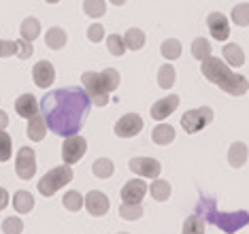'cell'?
Wrapping results in <instances>:
<instances>
[{"label":"cell","mask_w":249,"mask_h":234,"mask_svg":"<svg viewBox=\"0 0 249 234\" xmlns=\"http://www.w3.org/2000/svg\"><path fill=\"white\" fill-rule=\"evenodd\" d=\"M89 113V98L83 88L71 85L49 92L41 100V115L47 128L58 136H75L83 128Z\"/></svg>","instance_id":"1"},{"label":"cell","mask_w":249,"mask_h":234,"mask_svg":"<svg viewBox=\"0 0 249 234\" xmlns=\"http://www.w3.org/2000/svg\"><path fill=\"white\" fill-rule=\"evenodd\" d=\"M200 71L213 85H217L219 90H224V92L230 96H245L249 90L247 79L239 75V72H232L230 66H226L224 60H219V58H213V55L207 58L202 62Z\"/></svg>","instance_id":"2"},{"label":"cell","mask_w":249,"mask_h":234,"mask_svg":"<svg viewBox=\"0 0 249 234\" xmlns=\"http://www.w3.org/2000/svg\"><path fill=\"white\" fill-rule=\"evenodd\" d=\"M194 215H200L202 219H207L211 226H217L226 234H234L249 224V211L224 213V211H217V207H215V198H209V196H200Z\"/></svg>","instance_id":"3"},{"label":"cell","mask_w":249,"mask_h":234,"mask_svg":"<svg viewBox=\"0 0 249 234\" xmlns=\"http://www.w3.org/2000/svg\"><path fill=\"white\" fill-rule=\"evenodd\" d=\"M71 181H72V168L64 164V166L52 168L49 173H45L41 177V181H38V192H41V196L49 198L58 190H62L64 185H69Z\"/></svg>","instance_id":"4"},{"label":"cell","mask_w":249,"mask_h":234,"mask_svg":"<svg viewBox=\"0 0 249 234\" xmlns=\"http://www.w3.org/2000/svg\"><path fill=\"white\" fill-rule=\"evenodd\" d=\"M81 81H83V90H86V94L89 98V105L105 107L107 102H109V92L105 90L103 79H100V72H94V71L83 72Z\"/></svg>","instance_id":"5"},{"label":"cell","mask_w":249,"mask_h":234,"mask_svg":"<svg viewBox=\"0 0 249 234\" xmlns=\"http://www.w3.org/2000/svg\"><path fill=\"white\" fill-rule=\"evenodd\" d=\"M213 109L211 107H200V109H190L181 117V128L188 134H196L200 130H205L209 124L213 122Z\"/></svg>","instance_id":"6"},{"label":"cell","mask_w":249,"mask_h":234,"mask_svg":"<svg viewBox=\"0 0 249 234\" xmlns=\"http://www.w3.org/2000/svg\"><path fill=\"white\" fill-rule=\"evenodd\" d=\"M86 151H88V141L81 134L69 136V139H64V145H62V160H64L66 166H72V164H77L86 156Z\"/></svg>","instance_id":"7"},{"label":"cell","mask_w":249,"mask_h":234,"mask_svg":"<svg viewBox=\"0 0 249 234\" xmlns=\"http://www.w3.org/2000/svg\"><path fill=\"white\" fill-rule=\"evenodd\" d=\"M15 173L21 181L32 179L36 173V156L32 147H21L18 151V158H15Z\"/></svg>","instance_id":"8"},{"label":"cell","mask_w":249,"mask_h":234,"mask_svg":"<svg viewBox=\"0 0 249 234\" xmlns=\"http://www.w3.org/2000/svg\"><path fill=\"white\" fill-rule=\"evenodd\" d=\"M143 117L137 115V113H126L124 117L117 119L115 124V134L120 136V139H132V136H137L141 130H143Z\"/></svg>","instance_id":"9"},{"label":"cell","mask_w":249,"mask_h":234,"mask_svg":"<svg viewBox=\"0 0 249 234\" xmlns=\"http://www.w3.org/2000/svg\"><path fill=\"white\" fill-rule=\"evenodd\" d=\"M128 168L132 170L134 175L145 177V179H158L160 170H162V164L158 162L156 158H132Z\"/></svg>","instance_id":"10"},{"label":"cell","mask_w":249,"mask_h":234,"mask_svg":"<svg viewBox=\"0 0 249 234\" xmlns=\"http://www.w3.org/2000/svg\"><path fill=\"white\" fill-rule=\"evenodd\" d=\"M207 26H209V30H211V36L215 41H226V38L230 36V24H228V17L224 13H217V11L209 13Z\"/></svg>","instance_id":"11"},{"label":"cell","mask_w":249,"mask_h":234,"mask_svg":"<svg viewBox=\"0 0 249 234\" xmlns=\"http://www.w3.org/2000/svg\"><path fill=\"white\" fill-rule=\"evenodd\" d=\"M147 194V183L143 179H130L126 185L122 187V202L126 204H141V200Z\"/></svg>","instance_id":"12"},{"label":"cell","mask_w":249,"mask_h":234,"mask_svg":"<svg viewBox=\"0 0 249 234\" xmlns=\"http://www.w3.org/2000/svg\"><path fill=\"white\" fill-rule=\"evenodd\" d=\"M32 79H35V85H38V88H43V90H47L49 85L53 83V79H55V68L52 62H47V60H41V62H36L35 68H32Z\"/></svg>","instance_id":"13"},{"label":"cell","mask_w":249,"mask_h":234,"mask_svg":"<svg viewBox=\"0 0 249 234\" xmlns=\"http://www.w3.org/2000/svg\"><path fill=\"white\" fill-rule=\"evenodd\" d=\"M86 209L89 215H94V217H100V215H105L107 211L111 209V200L107 198V194L98 192V190H92L86 196Z\"/></svg>","instance_id":"14"},{"label":"cell","mask_w":249,"mask_h":234,"mask_svg":"<svg viewBox=\"0 0 249 234\" xmlns=\"http://www.w3.org/2000/svg\"><path fill=\"white\" fill-rule=\"evenodd\" d=\"M179 96L177 94H171V96H164L158 102H154V107H151V117L156 119V122H162V119H166L168 115H173L175 109L179 107Z\"/></svg>","instance_id":"15"},{"label":"cell","mask_w":249,"mask_h":234,"mask_svg":"<svg viewBox=\"0 0 249 234\" xmlns=\"http://www.w3.org/2000/svg\"><path fill=\"white\" fill-rule=\"evenodd\" d=\"M15 111H18L19 117L32 119L35 115H38V102L32 94H21L19 98L15 100Z\"/></svg>","instance_id":"16"},{"label":"cell","mask_w":249,"mask_h":234,"mask_svg":"<svg viewBox=\"0 0 249 234\" xmlns=\"http://www.w3.org/2000/svg\"><path fill=\"white\" fill-rule=\"evenodd\" d=\"M247 158H249V149H247L245 143H243V141L232 143L230 149H228V164H230V166H232V168L245 166Z\"/></svg>","instance_id":"17"},{"label":"cell","mask_w":249,"mask_h":234,"mask_svg":"<svg viewBox=\"0 0 249 234\" xmlns=\"http://www.w3.org/2000/svg\"><path fill=\"white\" fill-rule=\"evenodd\" d=\"M47 124H45L43 115L38 113V115H35L32 119H28V139L35 141V143H41L45 139V134H47Z\"/></svg>","instance_id":"18"},{"label":"cell","mask_w":249,"mask_h":234,"mask_svg":"<svg viewBox=\"0 0 249 234\" xmlns=\"http://www.w3.org/2000/svg\"><path fill=\"white\" fill-rule=\"evenodd\" d=\"M151 141L156 143V145H171V143L175 141V128L168 124H158L154 130H151Z\"/></svg>","instance_id":"19"},{"label":"cell","mask_w":249,"mask_h":234,"mask_svg":"<svg viewBox=\"0 0 249 234\" xmlns=\"http://www.w3.org/2000/svg\"><path fill=\"white\" fill-rule=\"evenodd\" d=\"M222 55H224V60L228 62V66H234V68H239L245 64V54H243V49H241V45H234V43H228V45H224V49H222Z\"/></svg>","instance_id":"20"},{"label":"cell","mask_w":249,"mask_h":234,"mask_svg":"<svg viewBox=\"0 0 249 234\" xmlns=\"http://www.w3.org/2000/svg\"><path fill=\"white\" fill-rule=\"evenodd\" d=\"M19 34L28 43H32L35 38H38V34H41V24H38L36 17H26L19 26Z\"/></svg>","instance_id":"21"},{"label":"cell","mask_w":249,"mask_h":234,"mask_svg":"<svg viewBox=\"0 0 249 234\" xmlns=\"http://www.w3.org/2000/svg\"><path fill=\"white\" fill-rule=\"evenodd\" d=\"M124 43H126L128 49L139 51L145 47V32L141 28H128L126 34H124Z\"/></svg>","instance_id":"22"},{"label":"cell","mask_w":249,"mask_h":234,"mask_svg":"<svg viewBox=\"0 0 249 234\" xmlns=\"http://www.w3.org/2000/svg\"><path fill=\"white\" fill-rule=\"evenodd\" d=\"M13 207L18 213H30L32 209H35V198H32V194L30 192H26V190H19V192H15V196H13Z\"/></svg>","instance_id":"23"},{"label":"cell","mask_w":249,"mask_h":234,"mask_svg":"<svg viewBox=\"0 0 249 234\" xmlns=\"http://www.w3.org/2000/svg\"><path fill=\"white\" fill-rule=\"evenodd\" d=\"M171 183H168V181H164V179H160V177H158V179L154 181V183L149 185V194H151V198H156L158 202H166L168 198H171Z\"/></svg>","instance_id":"24"},{"label":"cell","mask_w":249,"mask_h":234,"mask_svg":"<svg viewBox=\"0 0 249 234\" xmlns=\"http://www.w3.org/2000/svg\"><path fill=\"white\" fill-rule=\"evenodd\" d=\"M45 43H47V47L49 49H62L66 45V32L62 30L60 26H53V28H49L47 34H45Z\"/></svg>","instance_id":"25"},{"label":"cell","mask_w":249,"mask_h":234,"mask_svg":"<svg viewBox=\"0 0 249 234\" xmlns=\"http://www.w3.org/2000/svg\"><path fill=\"white\" fill-rule=\"evenodd\" d=\"M175 79H177V72H175L173 64H162L158 71V85L162 90H171L175 85Z\"/></svg>","instance_id":"26"},{"label":"cell","mask_w":249,"mask_h":234,"mask_svg":"<svg viewBox=\"0 0 249 234\" xmlns=\"http://www.w3.org/2000/svg\"><path fill=\"white\" fill-rule=\"evenodd\" d=\"M192 55H194L196 60H200V62L211 58V43H209L205 36L194 38V43H192Z\"/></svg>","instance_id":"27"},{"label":"cell","mask_w":249,"mask_h":234,"mask_svg":"<svg viewBox=\"0 0 249 234\" xmlns=\"http://www.w3.org/2000/svg\"><path fill=\"white\" fill-rule=\"evenodd\" d=\"M92 173H94V177H98V179H109V177L115 173V166H113V162L109 158H98L92 164Z\"/></svg>","instance_id":"28"},{"label":"cell","mask_w":249,"mask_h":234,"mask_svg":"<svg viewBox=\"0 0 249 234\" xmlns=\"http://www.w3.org/2000/svg\"><path fill=\"white\" fill-rule=\"evenodd\" d=\"M100 79H103V85H105V90L107 92H115L117 88H120V72L115 71V68H105L103 72H100Z\"/></svg>","instance_id":"29"},{"label":"cell","mask_w":249,"mask_h":234,"mask_svg":"<svg viewBox=\"0 0 249 234\" xmlns=\"http://www.w3.org/2000/svg\"><path fill=\"white\" fill-rule=\"evenodd\" d=\"M183 234H205V219L200 215H190L183 221Z\"/></svg>","instance_id":"30"},{"label":"cell","mask_w":249,"mask_h":234,"mask_svg":"<svg viewBox=\"0 0 249 234\" xmlns=\"http://www.w3.org/2000/svg\"><path fill=\"white\" fill-rule=\"evenodd\" d=\"M230 17L236 26H249V2H239L232 9Z\"/></svg>","instance_id":"31"},{"label":"cell","mask_w":249,"mask_h":234,"mask_svg":"<svg viewBox=\"0 0 249 234\" xmlns=\"http://www.w3.org/2000/svg\"><path fill=\"white\" fill-rule=\"evenodd\" d=\"M107 49H109V54L115 55V58L124 55V51H126V43H124L122 34H109V38H107Z\"/></svg>","instance_id":"32"},{"label":"cell","mask_w":249,"mask_h":234,"mask_svg":"<svg viewBox=\"0 0 249 234\" xmlns=\"http://www.w3.org/2000/svg\"><path fill=\"white\" fill-rule=\"evenodd\" d=\"M162 55L164 60H177L181 55V43L177 38H166L162 43Z\"/></svg>","instance_id":"33"},{"label":"cell","mask_w":249,"mask_h":234,"mask_svg":"<svg viewBox=\"0 0 249 234\" xmlns=\"http://www.w3.org/2000/svg\"><path fill=\"white\" fill-rule=\"evenodd\" d=\"M62 202H64V207L69 209V211H79V209L83 207V204H86V198H83L79 192L71 190V192H66V194H64Z\"/></svg>","instance_id":"34"},{"label":"cell","mask_w":249,"mask_h":234,"mask_svg":"<svg viewBox=\"0 0 249 234\" xmlns=\"http://www.w3.org/2000/svg\"><path fill=\"white\" fill-rule=\"evenodd\" d=\"M141 215H143V207H141V204H126V202H122V207H120V217L122 219L137 221Z\"/></svg>","instance_id":"35"},{"label":"cell","mask_w":249,"mask_h":234,"mask_svg":"<svg viewBox=\"0 0 249 234\" xmlns=\"http://www.w3.org/2000/svg\"><path fill=\"white\" fill-rule=\"evenodd\" d=\"M83 11L89 17H103L107 11L105 0H83Z\"/></svg>","instance_id":"36"},{"label":"cell","mask_w":249,"mask_h":234,"mask_svg":"<svg viewBox=\"0 0 249 234\" xmlns=\"http://www.w3.org/2000/svg\"><path fill=\"white\" fill-rule=\"evenodd\" d=\"M11 153H13V141H11V136L4 132H0V162H9Z\"/></svg>","instance_id":"37"},{"label":"cell","mask_w":249,"mask_h":234,"mask_svg":"<svg viewBox=\"0 0 249 234\" xmlns=\"http://www.w3.org/2000/svg\"><path fill=\"white\" fill-rule=\"evenodd\" d=\"M24 230V221L19 217H7L2 221V232L4 234H19Z\"/></svg>","instance_id":"38"},{"label":"cell","mask_w":249,"mask_h":234,"mask_svg":"<svg viewBox=\"0 0 249 234\" xmlns=\"http://www.w3.org/2000/svg\"><path fill=\"white\" fill-rule=\"evenodd\" d=\"M88 38L92 43H100L105 38V26L103 24H92L88 28Z\"/></svg>","instance_id":"39"},{"label":"cell","mask_w":249,"mask_h":234,"mask_svg":"<svg viewBox=\"0 0 249 234\" xmlns=\"http://www.w3.org/2000/svg\"><path fill=\"white\" fill-rule=\"evenodd\" d=\"M15 45H18V58L19 60H28L32 54H35V49H32V45L24 41V38H19V41H15Z\"/></svg>","instance_id":"40"},{"label":"cell","mask_w":249,"mask_h":234,"mask_svg":"<svg viewBox=\"0 0 249 234\" xmlns=\"http://www.w3.org/2000/svg\"><path fill=\"white\" fill-rule=\"evenodd\" d=\"M11 55H18L15 41H0V58H11Z\"/></svg>","instance_id":"41"},{"label":"cell","mask_w":249,"mask_h":234,"mask_svg":"<svg viewBox=\"0 0 249 234\" xmlns=\"http://www.w3.org/2000/svg\"><path fill=\"white\" fill-rule=\"evenodd\" d=\"M7 204H9V192L4 187H0V211L7 209Z\"/></svg>","instance_id":"42"},{"label":"cell","mask_w":249,"mask_h":234,"mask_svg":"<svg viewBox=\"0 0 249 234\" xmlns=\"http://www.w3.org/2000/svg\"><path fill=\"white\" fill-rule=\"evenodd\" d=\"M7 126H9V115H7V113H4L2 109H0V132H2Z\"/></svg>","instance_id":"43"},{"label":"cell","mask_w":249,"mask_h":234,"mask_svg":"<svg viewBox=\"0 0 249 234\" xmlns=\"http://www.w3.org/2000/svg\"><path fill=\"white\" fill-rule=\"evenodd\" d=\"M109 2H111V4H115V7H122V4H126L128 0H109Z\"/></svg>","instance_id":"44"},{"label":"cell","mask_w":249,"mask_h":234,"mask_svg":"<svg viewBox=\"0 0 249 234\" xmlns=\"http://www.w3.org/2000/svg\"><path fill=\"white\" fill-rule=\"evenodd\" d=\"M45 2H49V4H58L60 0H45Z\"/></svg>","instance_id":"45"},{"label":"cell","mask_w":249,"mask_h":234,"mask_svg":"<svg viewBox=\"0 0 249 234\" xmlns=\"http://www.w3.org/2000/svg\"><path fill=\"white\" fill-rule=\"evenodd\" d=\"M122 234H128V232H122Z\"/></svg>","instance_id":"46"}]
</instances>
